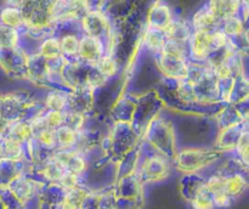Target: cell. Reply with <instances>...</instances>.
Listing matches in <instances>:
<instances>
[{
  "label": "cell",
  "mask_w": 249,
  "mask_h": 209,
  "mask_svg": "<svg viewBox=\"0 0 249 209\" xmlns=\"http://www.w3.org/2000/svg\"><path fill=\"white\" fill-rule=\"evenodd\" d=\"M43 117L48 128L53 129V130L65 125V112L48 111Z\"/></svg>",
  "instance_id": "7402d4cb"
},
{
  "label": "cell",
  "mask_w": 249,
  "mask_h": 209,
  "mask_svg": "<svg viewBox=\"0 0 249 209\" xmlns=\"http://www.w3.org/2000/svg\"><path fill=\"white\" fill-rule=\"evenodd\" d=\"M18 40V33L16 29L0 26V48H15Z\"/></svg>",
  "instance_id": "ffe728a7"
},
{
  "label": "cell",
  "mask_w": 249,
  "mask_h": 209,
  "mask_svg": "<svg viewBox=\"0 0 249 209\" xmlns=\"http://www.w3.org/2000/svg\"><path fill=\"white\" fill-rule=\"evenodd\" d=\"M83 26L87 29V35L95 36V38L99 39H101L100 35L104 34L106 29L108 28L105 17L97 12H91V14H88L87 16L83 17Z\"/></svg>",
  "instance_id": "8992f818"
},
{
  "label": "cell",
  "mask_w": 249,
  "mask_h": 209,
  "mask_svg": "<svg viewBox=\"0 0 249 209\" xmlns=\"http://www.w3.org/2000/svg\"><path fill=\"white\" fill-rule=\"evenodd\" d=\"M236 148L238 151V155H240V158L243 160V162L247 164L248 160V134L242 133L240 135V139L237 141V145H236Z\"/></svg>",
  "instance_id": "484cf974"
},
{
  "label": "cell",
  "mask_w": 249,
  "mask_h": 209,
  "mask_svg": "<svg viewBox=\"0 0 249 209\" xmlns=\"http://www.w3.org/2000/svg\"><path fill=\"white\" fill-rule=\"evenodd\" d=\"M106 80H107V78L104 77V75H102L101 73L96 70V67H95L94 70H91V72L88 73L87 83H88V87H102V85L106 83Z\"/></svg>",
  "instance_id": "d4e9b609"
},
{
  "label": "cell",
  "mask_w": 249,
  "mask_h": 209,
  "mask_svg": "<svg viewBox=\"0 0 249 209\" xmlns=\"http://www.w3.org/2000/svg\"><path fill=\"white\" fill-rule=\"evenodd\" d=\"M10 125H11V123H10L7 119H5L4 117L0 114V141H1L5 136H6Z\"/></svg>",
  "instance_id": "4316f807"
},
{
  "label": "cell",
  "mask_w": 249,
  "mask_h": 209,
  "mask_svg": "<svg viewBox=\"0 0 249 209\" xmlns=\"http://www.w3.org/2000/svg\"><path fill=\"white\" fill-rule=\"evenodd\" d=\"M55 135L56 146H58L62 151L74 150L75 145L79 142V133L67 125H62L56 129Z\"/></svg>",
  "instance_id": "5b68a950"
},
{
  "label": "cell",
  "mask_w": 249,
  "mask_h": 209,
  "mask_svg": "<svg viewBox=\"0 0 249 209\" xmlns=\"http://www.w3.org/2000/svg\"><path fill=\"white\" fill-rule=\"evenodd\" d=\"M2 158V143L1 141H0V159Z\"/></svg>",
  "instance_id": "83f0119b"
},
{
  "label": "cell",
  "mask_w": 249,
  "mask_h": 209,
  "mask_svg": "<svg viewBox=\"0 0 249 209\" xmlns=\"http://www.w3.org/2000/svg\"><path fill=\"white\" fill-rule=\"evenodd\" d=\"M65 173L66 169L63 168V165L56 159H53V157H51V159L44 167V175L49 180H51V181H60V179L62 177V175Z\"/></svg>",
  "instance_id": "d6986e66"
},
{
  "label": "cell",
  "mask_w": 249,
  "mask_h": 209,
  "mask_svg": "<svg viewBox=\"0 0 249 209\" xmlns=\"http://www.w3.org/2000/svg\"><path fill=\"white\" fill-rule=\"evenodd\" d=\"M189 48L191 56L198 61H204L211 57L213 52L211 33L206 32H192L189 39Z\"/></svg>",
  "instance_id": "6da1fadb"
},
{
  "label": "cell",
  "mask_w": 249,
  "mask_h": 209,
  "mask_svg": "<svg viewBox=\"0 0 249 209\" xmlns=\"http://www.w3.org/2000/svg\"><path fill=\"white\" fill-rule=\"evenodd\" d=\"M58 40H60V48L62 55L68 56V57L78 55L80 39L77 35H74V34H66V35H63Z\"/></svg>",
  "instance_id": "5bb4252c"
},
{
  "label": "cell",
  "mask_w": 249,
  "mask_h": 209,
  "mask_svg": "<svg viewBox=\"0 0 249 209\" xmlns=\"http://www.w3.org/2000/svg\"><path fill=\"white\" fill-rule=\"evenodd\" d=\"M95 67H96V70H99V72L101 73L104 77H106L107 79L111 77H113V75L117 73V70H118V65H117V61L109 55L102 56V57L97 61V63L95 65Z\"/></svg>",
  "instance_id": "2e32d148"
},
{
  "label": "cell",
  "mask_w": 249,
  "mask_h": 209,
  "mask_svg": "<svg viewBox=\"0 0 249 209\" xmlns=\"http://www.w3.org/2000/svg\"><path fill=\"white\" fill-rule=\"evenodd\" d=\"M78 55L87 62L96 65L97 61L104 56V44L101 39L90 35H84L80 38Z\"/></svg>",
  "instance_id": "7a4b0ae2"
},
{
  "label": "cell",
  "mask_w": 249,
  "mask_h": 209,
  "mask_svg": "<svg viewBox=\"0 0 249 209\" xmlns=\"http://www.w3.org/2000/svg\"><path fill=\"white\" fill-rule=\"evenodd\" d=\"M192 207L194 209H214V202L211 194L208 193L204 186L202 185L195 193L192 198Z\"/></svg>",
  "instance_id": "e0dca14e"
},
{
  "label": "cell",
  "mask_w": 249,
  "mask_h": 209,
  "mask_svg": "<svg viewBox=\"0 0 249 209\" xmlns=\"http://www.w3.org/2000/svg\"><path fill=\"white\" fill-rule=\"evenodd\" d=\"M70 104V96L60 90H53L45 97V106L49 111L65 112L66 106Z\"/></svg>",
  "instance_id": "30bf717a"
},
{
  "label": "cell",
  "mask_w": 249,
  "mask_h": 209,
  "mask_svg": "<svg viewBox=\"0 0 249 209\" xmlns=\"http://www.w3.org/2000/svg\"><path fill=\"white\" fill-rule=\"evenodd\" d=\"M0 22H1V26L4 27H9L12 29L19 28L24 24L23 12L18 7H4L0 12Z\"/></svg>",
  "instance_id": "ba28073f"
},
{
  "label": "cell",
  "mask_w": 249,
  "mask_h": 209,
  "mask_svg": "<svg viewBox=\"0 0 249 209\" xmlns=\"http://www.w3.org/2000/svg\"><path fill=\"white\" fill-rule=\"evenodd\" d=\"M204 189L208 191V193L211 194L212 198L214 197H218L220 194L226 193L225 192V176L220 174L212 175L211 177H208L206 182L203 184Z\"/></svg>",
  "instance_id": "4fadbf2b"
},
{
  "label": "cell",
  "mask_w": 249,
  "mask_h": 209,
  "mask_svg": "<svg viewBox=\"0 0 249 209\" xmlns=\"http://www.w3.org/2000/svg\"><path fill=\"white\" fill-rule=\"evenodd\" d=\"M221 31L226 34V36H240L245 32V24L237 16L230 17L221 22Z\"/></svg>",
  "instance_id": "9a60e30c"
},
{
  "label": "cell",
  "mask_w": 249,
  "mask_h": 209,
  "mask_svg": "<svg viewBox=\"0 0 249 209\" xmlns=\"http://www.w3.org/2000/svg\"><path fill=\"white\" fill-rule=\"evenodd\" d=\"M2 143V158H7L10 160H19L23 158L24 151L22 143L16 142L11 139L4 138Z\"/></svg>",
  "instance_id": "8fae6325"
},
{
  "label": "cell",
  "mask_w": 249,
  "mask_h": 209,
  "mask_svg": "<svg viewBox=\"0 0 249 209\" xmlns=\"http://www.w3.org/2000/svg\"><path fill=\"white\" fill-rule=\"evenodd\" d=\"M247 180L241 174H232L225 176V192L231 199L242 196L247 190Z\"/></svg>",
  "instance_id": "52a82bcc"
},
{
  "label": "cell",
  "mask_w": 249,
  "mask_h": 209,
  "mask_svg": "<svg viewBox=\"0 0 249 209\" xmlns=\"http://www.w3.org/2000/svg\"><path fill=\"white\" fill-rule=\"evenodd\" d=\"M5 138L11 139V140L23 145L24 142H28L32 139L31 125L28 122H14L10 125Z\"/></svg>",
  "instance_id": "9c48e42d"
},
{
  "label": "cell",
  "mask_w": 249,
  "mask_h": 209,
  "mask_svg": "<svg viewBox=\"0 0 249 209\" xmlns=\"http://www.w3.org/2000/svg\"><path fill=\"white\" fill-rule=\"evenodd\" d=\"M238 9H240L238 1H212L208 6V10L219 23L230 17L237 16Z\"/></svg>",
  "instance_id": "3957f363"
},
{
  "label": "cell",
  "mask_w": 249,
  "mask_h": 209,
  "mask_svg": "<svg viewBox=\"0 0 249 209\" xmlns=\"http://www.w3.org/2000/svg\"><path fill=\"white\" fill-rule=\"evenodd\" d=\"M34 139L39 141L41 145H44L45 147L53 148L56 147V135H55V130L53 129H44L43 131H40L39 134H36L34 136Z\"/></svg>",
  "instance_id": "603a6c76"
},
{
  "label": "cell",
  "mask_w": 249,
  "mask_h": 209,
  "mask_svg": "<svg viewBox=\"0 0 249 209\" xmlns=\"http://www.w3.org/2000/svg\"><path fill=\"white\" fill-rule=\"evenodd\" d=\"M220 26L215 17L212 15L208 7L203 10H199L196 12L192 18V27H194V32H206V33H211V32L215 31Z\"/></svg>",
  "instance_id": "277c9868"
},
{
  "label": "cell",
  "mask_w": 249,
  "mask_h": 209,
  "mask_svg": "<svg viewBox=\"0 0 249 209\" xmlns=\"http://www.w3.org/2000/svg\"><path fill=\"white\" fill-rule=\"evenodd\" d=\"M79 175L73 174V173L66 172L65 174L62 175V177L60 179V185L66 189L67 191H71V190H74L78 187V184H79Z\"/></svg>",
  "instance_id": "cb8c5ba5"
},
{
  "label": "cell",
  "mask_w": 249,
  "mask_h": 209,
  "mask_svg": "<svg viewBox=\"0 0 249 209\" xmlns=\"http://www.w3.org/2000/svg\"><path fill=\"white\" fill-rule=\"evenodd\" d=\"M165 35L163 33V31L160 29L152 28L150 33L146 35V43L150 49H153L155 51H162L163 46L165 44Z\"/></svg>",
  "instance_id": "44dd1931"
},
{
  "label": "cell",
  "mask_w": 249,
  "mask_h": 209,
  "mask_svg": "<svg viewBox=\"0 0 249 209\" xmlns=\"http://www.w3.org/2000/svg\"><path fill=\"white\" fill-rule=\"evenodd\" d=\"M84 198L85 192L79 187L67 191V194H66L65 201H63L62 204V209H79Z\"/></svg>",
  "instance_id": "ac0fdd59"
},
{
  "label": "cell",
  "mask_w": 249,
  "mask_h": 209,
  "mask_svg": "<svg viewBox=\"0 0 249 209\" xmlns=\"http://www.w3.org/2000/svg\"><path fill=\"white\" fill-rule=\"evenodd\" d=\"M40 53L45 60H57L62 56L60 48V40L57 38H48L40 44Z\"/></svg>",
  "instance_id": "7c38bea8"
}]
</instances>
